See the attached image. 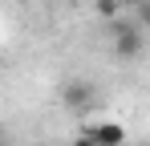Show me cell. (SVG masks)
<instances>
[{"instance_id":"6da1fadb","label":"cell","mask_w":150,"mask_h":146,"mask_svg":"<svg viewBox=\"0 0 150 146\" xmlns=\"http://www.w3.org/2000/svg\"><path fill=\"white\" fill-rule=\"evenodd\" d=\"M61 101H65V110L85 114V110H93V106H98V89H93L89 81H81V77H69V81L61 85Z\"/></svg>"},{"instance_id":"7a4b0ae2","label":"cell","mask_w":150,"mask_h":146,"mask_svg":"<svg viewBox=\"0 0 150 146\" xmlns=\"http://www.w3.org/2000/svg\"><path fill=\"white\" fill-rule=\"evenodd\" d=\"M114 53L122 61H134L142 53V28H134V24H126V21H114Z\"/></svg>"},{"instance_id":"3957f363","label":"cell","mask_w":150,"mask_h":146,"mask_svg":"<svg viewBox=\"0 0 150 146\" xmlns=\"http://www.w3.org/2000/svg\"><path fill=\"white\" fill-rule=\"evenodd\" d=\"M89 134L98 138V146H126V126L122 122H114V118H101V122H93L89 126Z\"/></svg>"},{"instance_id":"277c9868","label":"cell","mask_w":150,"mask_h":146,"mask_svg":"<svg viewBox=\"0 0 150 146\" xmlns=\"http://www.w3.org/2000/svg\"><path fill=\"white\" fill-rule=\"evenodd\" d=\"M93 12L101 21H122V0H93Z\"/></svg>"},{"instance_id":"5b68a950","label":"cell","mask_w":150,"mask_h":146,"mask_svg":"<svg viewBox=\"0 0 150 146\" xmlns=\"http://www.w3.org/2000/svg\"><path fill=\"white\" fill-rule=\"evenodd\" d=\"M134 16H138V24L150 33V0H138V4H134Z\"/></svg>"},{"instance_id":"8992f818","label":"cell","mask_w":150,"mask_h":146,"mask_svg":"<svg viewBox=\"0 0 150 146\" xmlns=\"http://www.w3.org/2000/svg\"><path fill=\"white\" fill-rule=\"evenodd\" d=\"M73 146H98V138H93L89 130H81V134H77V138H73Z\"/></svg>"}]
</instances>
